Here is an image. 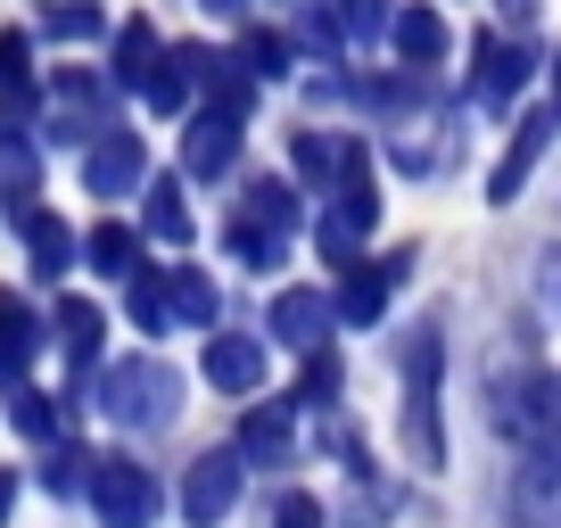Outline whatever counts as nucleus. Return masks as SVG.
Segmentation results:
<instances>
[{"label":"nucleus","mask_w":561,"mask_h":528,"mask_svg":"<svg viewBox=\"0 0 561 528\" xmlns=\"http://www.w3.org/2000/svg\"><path fill=\"white\" fill-rule=\"evenodd\" d=\"M58 322H67V338H75V347H100V314H91V306H67V314H58Z\"/></svg>","instance_id":"nucleus-17"},{"label":"nucleus","mask_w":561,"mask_h":528,"mask_svg":"<svg viewBox=\"0 0 561 528\" xmlns=\"http://www.w3.org/2000/svg\"><path fill=\"white\" fill-rule=\"evenodd\" d=\"M520 74H528L520 50H488V42H479V100H512V91H520Z\"/></svg>","instance_id":"nucleus-8"},{"label":"nucleus","mask_w":561,"mask_h":528,"mask_svg":"<svg viewBox=\"0 0 561 528\" xmlns=\"http://www.w3.org/2000/svg\"><path fill=\"white\" fill-rule=\"evenodd\" d=\"M133 165H140L133 141H107L100 158H91V182H100V191H116V182H133Z\"/></svg>","instance_id":"nucleus-14"},{"label":"nucleus","mask_w":561,"mask_h":528,"mask_svg":"<svg viewBox=\"0 0 561 528\" xmlns=\"http://www.w3.org/2000/svg\"><path fill=\"white\" fill-rule=\"evenodd\" d=\"M207 380L215 388H256L264 380V347L256 338H215L207 347Z\"/></svg>","instance_id":"nucleus-6"},{"label":"nucleus","mask_w":561,"mask_h":528,"mask_svg":"<svg viewBox=\"0 0 561 528\" xmlns=\"http://www.w3.org/2000/svg\"><path fill=\"white\" fill-rule=\"evenodd\" d=\"M397 42H404L413 58H438V50H446V25L430 18V9H413V18H397Z\"/></svg>","instance_id":"nucleus-12"},{"label":"nucleus","mask_w":561,"mask_h":528,"mask_svg":"<svg viewBox=\"0 0 561 528\" xmlns=\"http://www.w3.org/2000/svg\"><path fill=\"white\" fill-rule=\"evenodd\" d=\"M9 422H18V429H34V438H50V405H42V397H9Z\"/></svg>","instance_id":"nucleus-16"},{"label":"nucleus","mask_w":561,"mask_h":528,"mask_svg":"<svg viewBox=\"0 0 561 528\" xmlns=\"http://www.w3.org/2000/svg\"><path fill=\"white\" fill-rule=\"evenodd\" d=\"M91 512H100L107 528H149L158 520V479L140 471V462H124V455H100L91 462Z\"/></svg>","instance_id":"nucleus-1"},{"label":"nucleus","mask_w":561,"mask_h":528,"mask_svg":"<svg viewBox=\"0 0 561 528\" xmlns=\"http://www.w3.org/2000/svg\"><path fill=\"white\" fill-rule=\"evenodd\" d=\"M165 413H174V371L124 364L116 371V422H165Z\"/></svg>","instance_id":"nucleus-3"},{"label":"nucleus","mask_w":561,"mask_h":528,"mask_svg":"<svg viewBox=\"0 0 561 528\" xmlns=\"http://www.w3.org/2000/svg\"><path fill=\"white\" fill-rule=\"evenodd\" d=\"M34 347H42V322L25 314L18 289H0V371H25V364H34Z\"/></svg>","instance_id":"nucleus-5"},{"label":"nucleus","mask_w":561,"mask_h":528,"mask_svg":"<svg viewBox=\"0 0 561 528\" xmlns=\"http://www.w3.org/2000/svg\"><path fill=\"white\" fill-rule=\"evenodd\" d=\"M347 25H380V0H347Z\"/></svg>","instance_id":"nucleus-19"},{"label":"nucleus","mask_w":561,"mask_h":528,"mask_svg":"<svg viewBox=\"0 0 561 528\" xmlns=\"http://www.w3.org/2000/svg\"><path fill=\"white\" fill-rule=\"evenodd\" d=\"M25 231H34V256H42V273H67V231L50 223V215H18Z\"/></svg>","instance_id":"nucleus-13"},{"label":"nucleus","mask_w":561,"mask_h":528,"mask_svg":"<svg viewBox=\"0 0 561 528\" xmlns=\"http://www.w3.org/2000/svg\"><path fill=\"white\" fill-rule=\"evenodd\" d=\"M240 455L248 462H289V413H273V405L248 413L240 422Z\"/></svg>","instance_id":"nucleus-7"},{"label":"nucleus","mask_w":561,"mask_h":528,"mask_svg":"<svg viewBox=\"0 0 561 528\" xmlns=\"http://www.w3.org/2000/svg\"><path fill=\"white\" fill-rule=\"evenodd\" d=\"M91 256H100V273H133V231L100 223V231H91Z\"/></svg>","instance_id":"nucleus-15"},{"label":"nucleus","mask_w":561,"mask_h":528,"mask_svg":"<svg viewBox=\"0 0 561 528\" xmlns=\"http://www.w3.org/2000/svg\"><path fill=\"white\" fill-rule=\"evenodd\" d=\"M231 149H240V133H231L224 116H207V124L191 133V165H198V174H224V165H231Z\"/></svg>","instance_id":"nucleus-9"},{"label":"nucleus","mask_w":561,"mask_h":528,"mask_svg":"<svg viewBox=\"0 0 561 528\" xmlns=\"http://www.w3.org/2000/svg\"><path fill=\"white\" fill-rule=\"evenodd\" d=\"M545 133H553V107H537V116L512 133V149H504V165H495V182H488V198H512L528 182V165H537V149H545Z\"/></svg>","instance_id":"nucleus-4"},{"label":"nucleus","mask_w":561,"mask_h":528,"mask_svg":"<svg viewBox=\"0 0 561 528\" xmlns=\"http://www.w3.org/2000/svg\"><path fill=\"white\" fill-rule=\"evenodd\" d=\"M339 215H347L355 231H371V215H380V198H371V174H364V158H347V198H339Z\"/></svg>","instance_id":"nucleus-11"},{"label":"nucleus","mask_w":561,"mask_h":528,"mask_svg":"<svg viewBox=\"0 0 561 528\" xmlns=\"http://www.w3.org/2000/svg\"><path fill=\"white\" fill-rule=\"evenodd\" d=\"M273 331L298 338V347H314V338H322V298H306V289H298V298H280L273 306Z\"/></svg>","instance_id":"nucleus-10"},{"label":"nucleus","mask_w":561,"mask_h":528,"mask_svg":"<svg viewBox=\"0 0 561 528\" xmlns=\"http://www.w3.org/2000/svg\"><path fill=\"white\" fill-rule=\"evenodd\" d=\"M231 504H240V455H198L191 487H182V512H191V528H215Z\"/></svg>","instance_id":"nucleus-2"},{"label":"nucleus","mask_w":561,"mask_h":528,"mask_svg":"<svg viewBox=\"0 0 561 528\" xmlns=\"http://www.w3.org/2000/svg\"><path fill=\"white\" fill-rule=\"evenodd\" d=\"M273 528H322V504L314 495H289V504L273 512Z\"/></svg>","instance_id":"nucleus-18"}]
</instances>
